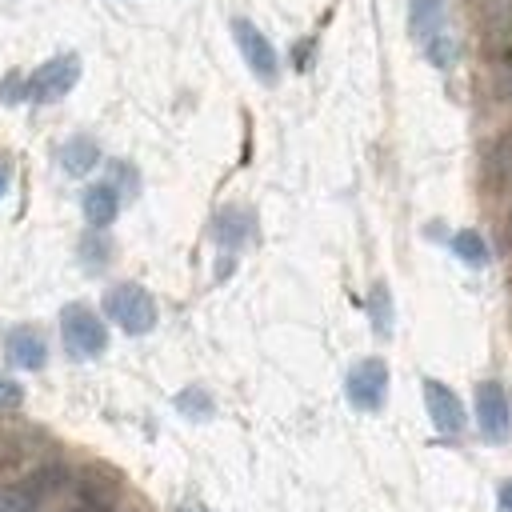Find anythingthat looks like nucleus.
Listing matches in <instances>:
<instances>
[{
    "mask_svg": "<svg viewBox=\"0 0 512 512\" xmlns=\"http://www.w3.org/2000/svg\"><path fill=\"white\" fill-rule=\"evenodd\" d=\"M80 204H84V220L92 228H108L116 220V212H120V192L112 184H92Z\"/></svg>",
    "mask_w": 512,
    "mask_h": 512,
    "instance_id": "nucleus-10",
    "label": "nucleus"
},
{
    "mask_svg": "<svg viewBox=\"0 0 512 512\" xmlns=\"http://www.w3.org/2000/svg\"><path fill=\"white\" fill-rule=\"evenodd\" d=\"M424 408H428L436 432L456 436V432L464 428V408H460V400H456V392H452L448 384H440V380H424Z\"/></svg>",
    "mask_w": 512,
    "mask_h": 512,
    "instance_id": "nucleus-8",
    "label": "nucleus"
},
{
    "mask_svg": "<svg viewBox=\"0 0 512 512\" xmlns=\"http://www.w3.org/2000/svg\"><path fill=\"white\" fill-rule=\"evenodd\" d=\"M60 336H64V348L72 360H96L108 348V332H104L100 316L84 304H68L60 312Z\"/></svg>",
    "mask_w": 512,
    "mask_h": 512,
    "instance_id": "nucleus-1",
    "label": "nucleus"
},
{
    "mask_svg": "<svg viewBox=\"0 0 512 512\" xmlns=\"http://www.w3.org/2000/svg\"><path fill=\"white\" fill-rule=\"evenodd\" d=\"M500 92H504V100L512 104V56H508L504 68H500Z\"/></svg>",
    "mask_w": 512,
    "mask_h": 512,
    "instance_id": "nucleus-18",
    "label": "nucleus"
},
{
    "mask_svg": "<svg viewBox=\"0 0 512 512\" xmlns=\"http://www.w3.org/2000/svg\"><path fill=\"white\" fill-rule=\"evenodd\" d=\"M104 312H108L128 336H144V332H152V324H156V300H152L140 284H116V288H108Z\"/></svg>",
    "mask_w": 512,
    "mask_h": 512,
    "instance_id": "nucleus-2",
    "label": "nucleus"
},
{
    "mask_svg": "<svg viewBox=\"0 0 512 512\" xmlns=\"http://www.w3.org/2000/svg\"><path fill=\"white\" fill-rule=\"evenodd\" d=\"M96 160H100V148H96V140H88V136H72V140L60 148V164H64L68 176H84V172H92Z\"/></svg>",
    "mask_w": 512,
    "mask_h": 512,
    "instance_id": "nucleus-11",
    "label": "nucleus"
},
{
    "mask_svg": "<svg viewBox=\"0 0 512 512\" xmlns=\"http://www.w3.org/2000/svg\"><path fill=\"white\" fill-rule=\"evenodd\" d=\"M104 256H108V244L104 240H84V260H88V268H100L104 264Z\"/></svg>",
    "mask_w": 512,
    "mask_h": 512,
    "instance_id": "nucleus-17",
    "label": "nucleus"
},
{
    "mask_svg": "<svg viewBox=\"0 0 512 512\" xmlns=\"http://www.w3.org/2000/svg\"><path fill=\"white\" fill-rule=\"evenodd\" d=\"M0 512H12V500L8 496H0Z\"/></svg>",
    "mask_w": 512,
    "mask_h": 512,
    "instance_id": "nucleus-21",
    "label": "nucleus"
},
{
    "mask_svg": "<svg viewBox=\"0 0 512 512\" xmlns=\"http://www.w3.org/2000/svg\"><path fill=\"white\" fill-rule=\"evenodd\" d=\"M348 400L360 408V412H376L380 404H384V396H388V364L384 360H376V356H368V360H360L352 372H348Z\"/></svg>",
    "mask_w": 512,
    "mask_h": 512,
    "instance_id": "nucleus-7",
    "label": "nucleus"
},
{
    "mask_svg": "<svg viewBox=\"0 0 512 512\" xmlns=\"http://www.w3.org/2000/svg\"><path fill=\"white\" fill-rule=\"evenodd\" d=\"M232 36H236V44H240V52H244V64L256 72V80L276 84V76H280V60H276V48L268 44V36H264L252 20H244V16L232 20Z\"/></svg>",
    "mask_w": 512,
    "mask_h": 512,
    "instance_id": "nucleus-5",
    "label": "nucleus"
},
{
    "mask_svg": "<svg viewBox=\"0 0 512 512\" xmlns=\"http://www.w3.org/2000/svg\"><path fill=\"white\" fill-rule=\"evenodd\" d=\"M8 360L16 364V368H44V360H48V348H44V336L36 332V328H16L12 336H8Z\"/></svg>",
    "mask_w": 512,
    "mask_h": 512,
    "instance_id": "nucleus-9",
    "label": "nucleus"
},
{
    "mask_svg": "<svg viewBox=\"0 0 512 512\" xmlns=\"http://www.w3.org/2000/svg\"><path fill=\"white\" fill-rule=\"evenodd\" d=\"M476 420H480L484 440H492V444H504L512 436V404L496 380H484L476 388Z\"/></svg>",
    "mask_w": 512,
    "mask_h": 512,
    "instance_id": "nucleus-6",
    "label": "nucleus"
},
{
    "mask_svg": "<svg viewBox=\"0 0 512 512\" xmlns=\"http://www.w3.org/2000/svg\"><path fill=\"white\" fill-rule=\"evenodd\" d=\"M76 76H80V60H76L72 52L52 56L48 64H40V68L24 80V96L36 100V104H52V100H60L64 92H72Z\"/></svg>",
    "mask_w": 512,
    "mask_h": 512,
    "instance_id": "nucleus-4",
    "label": "nucleus"
},
{
    "mask_svg": "<svg viewBox=\"0 0 512 512\" xmlns=\"http://www.w3.org/2000/svg\"><path fill=\"white\" fill-rule=\"evenodd\" d=\"M176 408H180L184 416H192V420H208V416H212V400H208L200 388L180 392V396H176Z\"/></svg>",
    "mask_w": 512,
    "mask_h": 512,
    "instance_id": "nucleus-15",
    "label": "nucleus"
},
{
    "mask_svg": "<svg viewBox=\"0 0 512 512\" xmlns=\"http://www.w3.org/2000/svg\"><path fill=\"white\" fill-rule=\"evenodd\" d=\"M368 312H372V328H376L380 336H388V332H392V300H388V288H384V284L372 288Z\"/></svg>",
    "mask_w": 512,
    "mask_h": 512,
    "instance_id": "nucleus-14",
    "label": "nucleus"
},
{
    "mask_svg": "<svg viewBox=\"0 0 512 512\" xmlns=\"http://www.w3.org/2000/svg\"><path fill=\"white\" fill-rule=\"evenodd\" d=\"M452 252H456L464 264H472V268H484V264H488V244H484L480 232H456V236H452Z\"/></svg>",
    "mask_w": 512,
    "mask_h": 512,
    "instance_id": "nucleus-13",
    "label": "nucleus"
},
{
    "mask_svg": "<svg viewBox=\"0 0 512 512\" xmlns=\"http://www.w3.org/2000/svg\"><path fill=\"white\" fill-rule=\"evenodd\" d=\"M500 508H504V512H512V480H504V484H500Z\"/></svg>",
    "mask_w": 512,
    "mask_h": 512,
    "instance_id": "nucleus-19",
    "label": "nucleus"
},
{
    "mask_svg": "<svg viewBox=\"0 0 512 512\" xmlns=\"http://www.w3.org/2000/svg\"><path fill=\"white\" fill-rule=\"evenodd\" d=\"M252 236V216L244 208H224L216 216V240L224 248H244V240Z\"/></svg>",
    "mask_w": 512,
    "mask_h": 512,
    "instance_id": "nucleus-12",
    "label": "nucleus"
},
{
    "mask_svg": "<svg viewBox=\"0 0 512 512\" xmlns=\"http://www.w3.org/2000/svg\"><path fill=\"white\" fill-rule=\"evenodd\" d=\"M408 16H412V36L420 40L424 56L436 68H448L452 64V40L444 32V0H412Z\"/></svg>",
    "mask_w": 512,
    "mask_h": 512,
    "instance_id": "nucleus-3",
    "label": "nucleus"
},
{
    "mask_svg": "<svg viewBox=\"0 0 512 512\" xmlns=\"http://www.w3.org/2000/svg\"><path fill=\"white\" fill-rule=\"evenodd\" d=\"M4 192H8V160L0 156V196H4Z\"/></svg>",
    "mask_w": 512,
    "mask_h": 512,
    "instance_id": "nucleus-20",
    "label": "nucleus"
},
{
    "mask_svg": "<svg viewBox=\"0 0 512 512\" xmlns=\"http://www.w3.org/2000/svg\"><path fill=\"white\" fill-rule=\"evenodd\" d=\"M20 400H24V388L16 380H4L0 376V408H16Z\"/></svg>",
    "mask_w": 512,
    "mask_h": 512,
    "instance_id": "nucleus-16",
    "label": "nucleus"
}]
</instances>
